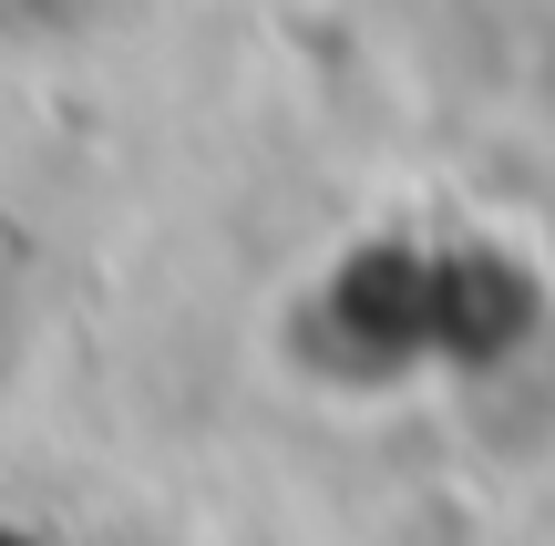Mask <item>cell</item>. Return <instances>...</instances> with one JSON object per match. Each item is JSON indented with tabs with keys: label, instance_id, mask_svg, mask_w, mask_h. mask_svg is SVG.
Here are the masks:
<instances>
[{
	"label": "cell",
	"instance_id": "cell-1",
	"mask_svg": "<svg viewBox=\"0 0 555 546\" xmlns=\"http://www.w3.org/2000/svg\"><path fill=\"white\" fill-rule=\"evenodd\" d=\"M114 11L124 0H0V41H82Z\"/></svg>",
	"mask_w": 555,
	"mask_h": 546
}]
</instances>
